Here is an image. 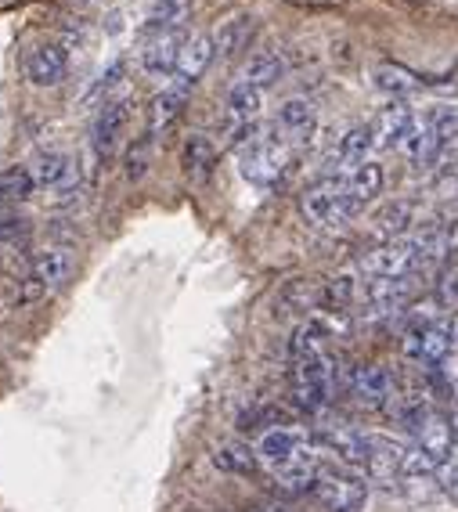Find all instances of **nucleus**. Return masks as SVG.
Segmentation results:
<instances>
[{
  "label": "nucleus",
  "mask_w": 458,
  "mask_h": 512,
  "mask_svg": "<svg viewBox=\"0 0 458 512\" xmlns=\"http://www.w3.org/2000/svg\"><path fill=\"white\" fill-rule=\"evenodd\" d=\"M455 138H458V109L437 105V109L422 112L415 130L408 134V141L401 145V152L408 156V163L415 170H426V166H437V159H444V152H448Z\"/></svg>",
  "instance_id": "1"
},
{
  "label": "nucleus",
  "mask_w": 458,
  "mask_h": 512,
  "mask_svg": "<svg viewBox=\"0 0 458 512\" xmlns=\"http://www.w3.org/2000/svg\"><path fill=\"white\" fill-rule=\"evenodd\" d=\"M300 210H303V220L314 224V228H343V224H350V220L361 213L358 206L350 202L343 174L314 181L311 188L300 195Z\"/></svg>",
  "instance_id": "2"
},
{
  "label": "nucleus",
  "mask_w": 458,
  "mask_h": 512,
  "mask_svg": "<svg viewBox=\"0 0 458 512\" xmlns=\"http://www.w3.org/2000/svg\"><path fill=\"white\" fill-rule=\"evenodd\" d=\"M289 166H293V148L285 145L282 138H275V134L249 141L239 152V174L253 188H260V192L282 184V177L289 174Z\"/></svg>",
  "instance_id": "3"
},
{
  "label": "nucleus",
  "mask_w": 458,
  "mask_h": 512,
  "mask_svg": "<svg viewBox=\"0 0 458 512\" xmlns=\"http://www.w3.org/2000/svg\"><path fill=\"white\" fill-rule=\"evenodd\" d=\"M73 267H76V260L65 246L40 249V253L29 260V271H26V278H22L19 303H37V300H44V296L58 293V289L69 282Z\"/></svg>",
  "instance_id": "4"
},
{
  "label": "nucleus",
  "mask_w": 458,
  "mask_h": 512,
  "mask_svg": "<svg viewBox=\"0 0 458 512\" xmlns=\"http://www.w3.org/2000/svg\"><path fill=\"white\" fill-rule=\"evenodd\" d=\"M314 498L329 512H361L368 502V484L361 476L343 473V469H321Z\"/></svg>",
  "instance_id": "5"
},
{
  "label": "nucleus",
  "mask_w": 458,
  "mask_h": 512,
  "mask_svg": "<svg viewBox=\"0 0 458 512\" xmlns=\"http://www.w3.org/2000/svg\"><path fill=\"white\" fill-rule=\"evenodd\" d=\"M293 383H296V397H300L303 408H321V404L329 401L332 383H336V365H332L329 350L314 357H296Z\"/></svg>",
  "instance_id": "6"
},
{
  "label": "nucleus",
  "mask_w": 458,
  "mask_h": 512,
  "mask_svg": "<svg viewBox=\"0 0 458 512\" xmlns=\"http://www.w3.org/2000/svg\"><path fill=\"white\" fill-rule=\"evenodd\" d=\"M404 354L430 368L448 365V357L455 354V332L448 325H437V321H419L404 332Z\"/></svg>",
  "instance_id": "7"
},
{
  "label": "nucleus",
  "mask_w": 458,
  "mask_h": 512,
  "mask_svg": "<svg viewBox=\"0 0 458 512\" xmlns=\"http://www.w3.org/2000/svg\"><path fill=\"white\" fill-rule=\"evenodd\" d=\"M33 177H37L40 188L62 195V199L80 192V163L65 152H44L33 166Z\"/></svg>",
  "instance_id": "8"
},
{
  "label": "nucleus",
  "mask_w": 458,
  "mask_h": 512,
  "mask_svg": "<svg viewBox=\"0 0 458 512\" xmlns=\"http://www.w3.org/2000/svg\"><path fill=\"white\" fill-rule=\"evenodd\" d=\"M275 138H282L285 145H307V141L314 138V130H318V112H314V105L307 98H289L278 109L275 116Z\"/></svg>",
  "instance_id": "9"
},
{
  "label": "nucleus",
  "mask_w": 458,
  "mask_h": 512,
  "mask_svg": "<svg viewBox=\"0 0 458 512\" xmlns=\"http://www.w3.org/2000/svg\"><path fill=\"white\" fill-rule=\"evenodd\" d=\"M257 455L264 458L267 466H285V462L307 455V433L296 430V426H271V430L260 433Z\"/></svg>",
  "instance_id": "10"
},
{
  "label": "nucleus",
  "mask_w": 458,
  "mask_h": 512,
  "mask_svg": "<svg viewBox=\"0 0 458 512\" xmlns=\"http://www.w3.org/2000/svg\"><path fill=\"white\" fill-rule=\"evenodd\" d=\"M350 394L361 408H383L394 397V379L383 365H358L350 372Z\"/></svg>",
  "instance_id": "11"
},
{
  "label": "nucleus",
  "mask_w": 458,
  "mask_h": 512,
  "mask_svg": "<svg viewBox=\"0 0 458 512\" xmlns=\"http://www.w3.org/2000/svg\"><path fill=\"white\" fill-rule=\"evenodd\" d=\"M372 148H376V130H372V123H358V127H350L347 134L336 141L329 163L336 166L339 174H350V170H358V166L368 163Z\"/></svg>",
  "instance_id": "12"
},
{
  "label": "nucleus",
  "mask_w": 458,
  "mask_h": 512,
  "mask_svg": "<svg viewBox=\"0 0 458 512\" xmlns=\"http://www.w3.org/2000/svg\"><path fill=\"white\" fill-rule=\"evenodd\" d=\"M127 123H130V101L127 98L105 101L98 119H94V127H91L94 156H109L112 148H116V141H120V134L127 130Z\"/></svg>",
  "instance_id": "13"
},
{
  "label": "nucleus",
  "mask_w": 458,
  "mask_h": 512,
  "mask_svg": "<svg viewBox=\"0 0 458 512\" xmlns=\"http://www.w3.org/2000/svg\"><path fill=\"white\" fill-rule=\"evenodd\" d=\"M415 123H419V112H415L408 101L386 105L376 123H372V130H376V148H397V152H401V145L408 141Z\"/></svg>",
  "instance_id": "14"
},
{
  "label": "nucleus",
  "mask_w": 458,
  "mask_h": 512,
  "mask_svg": "<svg viewBox=\"0 0 458 512\" xmlns=\"http://www.w3.org/2000/svg\"><path fill=\"white\" fill-rule=\"evenodd\" d=\"M192 98V87H184V83H170L163 91L152 98L148 105V138H159L166 130L174 127L177 119L184 116V105Z\"/></svg>",
  "instance_id": "15"
},
{
  "label": "nucleus",
  "mask_w": 458,
  "mask_h": 512,
  "mask_svg": "<svg viewBox=\"0 0 458 512\" xmlns=\"http://www.w3.org/2000/svg\"><path fill=\"white\" fill-rule=\"evenodd\" d=\"M188 44L184 29H174V33H163V37H152L141 51V69L148 76H174L177 62H181V51Z\"/></svg>",
  "instance_id": "16"
},
{
  "label": "nucleus",
  "mask_w": 458,
  "mask_h": 512,
  "mask_svg": "<svg viewBox=\"0 0 458 512\" xmlns=\"http://www.w3.org/2000/svg\"><path fill=\"white\" fill-rule=\"evenodd\" d=\"M26 76H29V83H37V87H58V83L69 76V51H65L62 44L37 47L26 62Z\"/></svg>",
  "instance_id": "17"
},
{
  "label": "nucleus",
  "mask_w": 458,
  "mask_h": 512,
  "mask_svg": "<svg viewBox=\"0 0 458 512\" xmlns=\"http://www.w3.org/2000/svg\"><path fill=\"white\" fill-rule=\"evenodd\" d=\"M318 440L336 458L354 462V466H368V458H372V437L350 430V426H325V430H318Z\"/></svg>",
  "instance_id": "18"
},
{
  "label": "nucleus",
  "mask_w": 458,
  "mask_h": 512,
  "mask_svg": "<svg viewBox=\"0 0 458 512\" xmlns=\"http://www.w3.org/2000/svg\"><path fill=\"white\" fill-rule=\"evenodd\" d=\"M217 58V40L210 33H199L184 44L181 51V62H177V73H174V83H184V87H195V83L206 76L210 62Z\"/></svg>",
  "instance_id": "19"
},
{
  "label": "nucleus",
  "mask_w": 458,
  "mask_h": 512,
  "mask_svg": "<svg viewBox=\"0 0 458 512\" xmlns=\"http://www.w3.org/2000/svg\"><path fill=\"white\" fill-rule=\"evenodd\" d=\"M422 275H404V278H372L365 289L368 307H401L419 293Z\"/></svg>",
  "instance_id": "20"
},
{
  "label": "nucleus",
  "mask_w": 458,
  "mask_h": 512,
  "mask_svg": "<svg viewBox=\"0 0 458 512\" xmlns=\"http://www.w3.org/2000/svg\"><path fill=\"white\" fill-rule=\"evenodd\" d=\"M372 83H376V91L390 94L394 101H404L408 94H419L426 91V80L412 69H404V65H394V62H383L372 69Z\"/></svg>",
  "instance_id": "21"
},
{
  "label": "nucleus",
  "mask_w": 458,
  "mask_h": 512,
  "mask_svg": "<svg viewBox=\"0 0 458 512\" xmlns=\"http://www.w3.org/2000/svg\"><path fill=\"white\" fill-rule=\"evenodd\" d=\"M282 76H285V55L278 47H260L257 55H249L246 69H242V83L257 87V91L275 87Z\"/></svg>",
  "instance_id": "22"
},
{
  "label": "nucleus",
  "mask_w": 458,
  "mask_h": 512,
  "mask_svg": "<svg viewBox=\"0 0 458 512\" xmlns=\"http://www.w3.org/2000/svg\"><path fill=\"white\" fill-rule=\"evenodd\" d=\"M192 15V0H159V4H148V19H145V37H163V33H174L184 29V19Z\"/></svg>",
  "instance_id": "23"
},
{
  "label": "nucleus",
  "mask_w": 458,
  "mask_h": 512,
  "mask_svg": "<svg viewBox=\"0 0 458 512\" xmlns=\"http://www.w3.org/2000/svg\"><path fill=\"white\" fill-rule=\"evenodd\" d=\"M343 184H347L350 202H354L358 210H365L368 202H376L379 192H383V166H379V163L358 166V170L343 174Z\"/></svg>",
  "instance_id": "24"
},
{
  "label": "nucleus",
  "mask_w": 458,
  "mask_h": 512,
  "mask_svg": "<svg viewBox=\"0 0 458 512\" xmlns=\"http://www.w3.org/2000/svg\"><path fill=\"white\" fill-rule=\"evenodd\" d=\"M257 448H246V444H217L213 448V466L220 469V473H228V476H253L257 473Z\"/></svg>",
  "instance_id": "25"
},
{
  "label": "nucleus",
  "mask_w": 458,
  "mask_h": 512,
  "mask_svg": "<svg viewBox=\"0 0 458 512\" xmlns=\"http://www.w3.org/2000/svg\"><path fill=\"white\" fill-rule=\"evenodd\" d=\"M253 33H257V22L249 19V15H235V19H228L217 33H213V40H217V55L235 58L239 51H246L249 47Z\"/></svg>",
  "instance_id": "26"
},
{
  "label": "nucleus",
  "mask_w": 458,
  "mask_h": 512,
  "mask_svg": "<svg viewBox=\"0 0 458 512\" xmlns=\"http://www.w3.org/2000/svg\"><path fill=\"white\" fill-rule=\"evenodd\" d=\"M318 473L321 469L314 466L311 455H300L293 458V462H285V466L275 469V480L282 491L289 494H303V491H314V484H318Z\"/></svg>",
  "instance_id": "27"
},
{
  "label": "nucleus",
  "mask_w": 458,
  "mask_h": 512,
  "mask_svg": "<svg viewBox=\"0 0 458 512\" xmlns=\"http://www.w3.org/2000/svg\"><path fill=\"white\" fill-rule=\"evenodd\" d=\"M412 220H415V202L408 199H397V202H386V206H379L376 213V231L386 238H401L408 235V228H412Z\"/></svg>",
  "instance_id": "28"
},
{
  "label": "nucleus",
  "mask_w": 458,
  "mask_h": 512,
  "mask_svg": "<svg viewBox=\"0 0 458 512\" xmlns=\"http://www.w3.org/2000/svg\"><path fill=\"white\" fill-rule=\"evenodd\" d=\"M213 163H217V148H213V141L206 138V134H192L188 145H184V170H188V177H192V181H206Z\"/></svg>",
  "instance_id": "29"
},
{
  "label": "nucleus",
  "mask_w": 458,
  "mask_h": 512,
  "mask_svg": "<svg viewBox=\"0 0 458 512\" xmlns=\"http://www.w3.org/2000/svg\"><path fill=\"white\" fill-rule=\"evenodd\" d=\"M33 188H37V177H33V170H26V166H11V170L0 174V199L26 202L29 195H33Z\"/></svg>",
  "instance_id": "30"
},
{
  "label": "nucleus",
  "mask_w": 458,
  "mask_h": 512,
  "mask_svg": "<svg viewBox=\"0 0 458 512\" xmlns=\"http://www.w3.org/2000/svg\"><path fill=\"white\" fill-rule=\"evenodd\" d=\"M148 152H152V138H141L138 145L127 152V177H134L138 181L141 174L148 170Z\"/></svg>",
  "instance_id": "31"
},
{
  "label": "nucleus",
  "mask_w": 458,
  "mask_h": 512,
  "mask_svg": "<svg viewBox=\"0 0 458 512\" xmlns=\"http://www.w3.org/2000/svg\"><path fill=\"white\" fill-rule=\"evenodd\" d=\"M29 238V220L26 217H4L0 220V242H8V246H19Z\"/></svg>",
  "instance_id": "32"
},
{
  "label": "nucleus",
  "mask_w": 458,
  "mask_h": 512,
  "mask_svg": "<svg viewBox=\"0 0 458 512\" xmlns=\"http://www.w3.org/2000/svg\"><path fill=\"white\" fill-rule=\"evenodd\" d=\"M123 69H127V65H123V62H112L109 69H105V73H101V80L94 83V91L87 94V101H98V98H105V94H109L112 87H116V83H120Z\"/></svg>",
  "instance_id": "33"
},
{
  "label": "nucleus",
  "mask_w": 458,
  "mask_h": 512,
  "mask_svg": "<svg viewBox=\"0 0 458 512\" xmlns=\"http://www.w3.org/2000/svg\"><path fill=\"white\" fill-rule=\"evenodd\" d=\"M440 296H444V303L458 307V267H455V271H448L444 278H440Z\"/></svg>",
  "instance_id": "34"
},
{
  "label": "nucleus",
  "mask_w": 458,
  "mask_h": 512,
  "mask_svg": "<svg viewBox=\"0 0 458 512\" xmlns=\"http://www.w3.org/2000/svg\"><path fill=\"white\" fill-rule=\"evenodd\" d=\"M249 512H289V509H282V505H257V509H249Z\"/></svg>",
  "instance_id": "35"
},
{
  "label": "nucleus",
  "mask_w": 458,
  "mask_h": 512,
  "mask_svg": "<svg viewBox=\"0 0 458 512\" xmlns=\"http://www.w3.org/2000/svg\"><path fill=\"white\" fill-rule=\"evenodd\" d=\"M455 419H458V397H455Z\"/></svg>",
  "instance_id": "36"
},
{
  "label": "nucleus",
  "mask_w": 458,
  "mask_h": 512,
  "mask_svg": "<svg viewBox=\"0 0 458 512\" xmlns=\"http://www.w3.org/2000/svg\"><path fill=\"white\" fill-rule=\"evenodd\" d=\"M148 4H159V0H148Z\"/></svg>",
  "instance_id": "37"
}]
</instances>
